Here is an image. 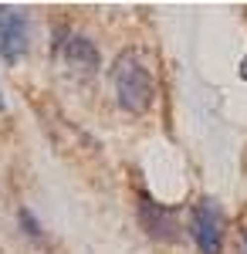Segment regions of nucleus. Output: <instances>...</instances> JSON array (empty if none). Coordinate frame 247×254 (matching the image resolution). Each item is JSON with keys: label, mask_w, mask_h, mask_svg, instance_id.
<instances>
[{"label": "nucleus", "mask_w": 247, "mask_h": 254, "mask_svg": "<svg viewBox=\"0 0 247 254\" xmlns=\"http://www.w3.org/2000/svg\"><path fill=\"white\" fill-rule=\"evenodd\" d=\"M241 254H247V227H241Z\"/></svg>", "instance_id": "7"}, {"label": "nucleus", "mask_w": 247, "mask_h": 254, "mask_svg": "<svg viewBox=\"0 0 247 254\" xmlns=\"http://www.w3.org/2000/svg\"><path fill=\"white\" fill-rule=\"evenodd\" d=\"M135 214H139V227H142L152 241H173L176 231H180V227H176V210L166 207V203H159L146 187L135 190Z\"/></svg>", "instance_id": "5"}, {"label": "nucleus", "mask_w": 247, "mask_h": 254, "mask_svg": "<svg viewBox=\"0 0 247 254\" xmlns=\"http://www.w3.org/2000/svg\"><path fill=\"white\" fill-rule=\"evenodd\" d=\"M241 78H247V55H244V61H241Z\"/></svg>", "instance_id": "8"}, {"label": "nucleus", "mask_w": 247, "mask_h": 254, "mask_svg": "<svg viewBox=\"0 0 247 254\" xmlns=\"http://www.w3.org/2000/svg\"><path fill=\"white\" fill-rule=\"evenodd\" d=\"M31 48V17L10 7V3H0V58L3 64H17Z\"/></svg>", "instance_id": "4"}, {"label": "nucleus", "mask_w": 247, "mask_h": 254, "mask_svg": "<svg viewBox=\"0 0 247 254\" xmlns=\"http://www.w3.org/2000/svg\"><path fill=\"white\" fill-rule=\"evenodd\" d=\"M17 220H20V227H24V234L31 237V241H38V244H44V231H41L38 217L31 214V210H27V207H20V214H17Z\"/></svg>", "instance_id": "6"}, {"label": "nucleus", "mask_w": 247, "mask_h": 254, "mask_svg": "<svg viewBox=\"0 0 247 254\" xmlns=\"http://www.w3.org/2000/svg\"><path fill=\"white\" fill-rule=\"evenodd\" d=\"M112 88H115V102L122 112L129 116H146L156 102V75L146 64V58L135 51V48H125L119 51L112 61Z\"/></svg>", "instance_id": "1"}, {"label": "nucleus", "mask_w": 247, "mask_h": 254, "mask_svg": "<svg viewBox=\"0 0 247 254\" xmlns=\"http://www.w3.org/2000/svg\"><path fill=\"white\" fill-rule=\"evenodd\" d=\"M0 109H3V98H0Z\"/></svg>", "instance_id": "9"}, {"label": "nucleus", "mask_w": 247, "mask_h": 254, "mask_svg": "<svg viewBox=\"0 0 247 254\" xmlns=\"http://www.w3.org/2000/svg\"><path fill=\"white\" fill-rule=\"evenodd\" d=\"M227 237V217L213 196H200L193 203V241L203 254H220Z\"/></svg>", "instance_id": "3"}, {"label": "nucleus", "mask_w": 247, "mask_h": 254, "mask_svg": "<svg viewBox=\"0 0 247 254\" xmlns=\"http://www.w3.org/2000/svg\"><path fill=\"white\" fill-rule=\"evenodd\" d=\"M51 55H55L75 78H95L98 68H102V55H98L95 41L78 34V31H68V27H58L55 31Z\"/></svg>", "instance_id": "2"}]
</instances>
